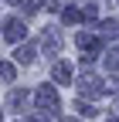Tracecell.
Segmentation results:
<instances>
[{"instance_id": "obj_12", "label": "cell", "mask_w": 119, "mask_h": 122, "mask_svg": "<svg viewBox=\"0 0 119 122\" xmlns=\"http://www.w3.org/2000/svg\"><path fill=\"white\" fill-rule=\"evenodd\" d=\"M65 122H78V119H65Z\"/></svg>"}, {"instance_id": "obj_7", "label": "cell", "mask_w": 119, "mask_h": 122, "mask_svg": "<svg viewBox=\"0 0 119 122\" xmlns=\"http://www.w3.org/2000/svg\"><path fill=\"white\" fill-rule=\"evenodd\" d=\"M24 102H27V92H21V88H14V92H10V105H14V109H21Z\"/></svg>"}, {"instance_id": "obj_1", "label": "cell", "mask_w": 119, "mask_h": 122, "mask_svg": "<svg viewBox=\"0 0 119 122\" xmlns=\"http://www.w3.org/2000/svg\"><path fill=\"white\" fill-rule=\"evenodd\" d=\"M38 105L44 112H54L58 109V92L51 88V85H44V88H38Z\"/></svg>"}, {"instance_id": "obj_9", "label": "cell", "mask_w": 119, "mask_h": 122, "mask_svg": "<svg viewBox=\"0 0 119 122\" xmlns=\"http://www.w3.org/2000/svg\"><path fill=\"white\" fill-rule=\"evenodd\" d=\"M106 68H109V71H119V48L106 54Z\"/></svg>"}, {"instance_id": "obj_6", "label": "cell", "mask_w": 119, "mask_h": 122, "mask_svg": "<svg viewBox=\"0 0 119 122\" xmlns=\"http://www.w3.org/2000/svg\"><path fill=\"white\" fill-rule=\"evenodd\" d=\"M99 30H102V37H119V24L116 20H102Z\"/></svg>"}, {"instance_id": "obj_11", "label": "cell", "mask_w": 119, "mask_h": 122, "mask_svg": "<svg viewBox=\"0 0 119 122\" xmlns=\"http://www.w3.org/2000/svg\"><path fill=\"white\" fill-rule=\"evenodd\" d=\"M61 17H65V24H75V20H78V7H65Z\"/></svg>"}, {"instance_id": "obj_8", "label": "cell", "mask_w": 119, "mask_h": 122, "mask_svg": "<svg viewBox=\"0 0 119 122\" xmlns=\"http://www.w3.org/2000/svg\"><path fill=\"white\" fill-rule=\"evenodd\" d=\"M0 81H14V65H7V61H0Z\"/></svg>"}, {"instance_id": "obj_4", "label": "cell", "mask_w": 119, "mask_h": 122, "mask_svg": "<svg viewBox=\"0 0 119 122\" xmlns=\"http://www.w3.org/2000/svg\"><path fill=\"white\" fill-rule=\"evenodd\" d=\"M24 30H27V27H24V20H17V17H14V20H7L4 37H7V41H21V37H24Z\"/></svg>"}, {"instance_id": "obj_13", "label": "cell", "mask_w": 119, "mask_h": 122, "mask_svg": "<svg viewBox=\"0 0 119 122\" xmlns=\"http://www.w3.org/2000/svg\"><path fill=\"white\" fill-rule=\"evenodd\" d=\"M109 122H116V119H109Z\"/></svg>"}, {"instance_id": "obj_2", "label": "cell", "mask_w": 119, "mask_h": 122, "mask_svg": "<svg viewBox=\"0 0 119 122\" xmlns=\"http://www.w3.org/2000/svg\"><path fill=\"white\" fill-rule=\"evenodd\" d=\"M78 92L85 98H95V95H102V85H99L95 75H85V78H78Z\"/></svg>"}, {"instance_id": "obj_5", "label": "cell", "mask_w": 119, "mask_h": 122, "mask_svg": "<svg viewBox=\"0 0 119 122\" xmlns=\"http://www.w3.org/2000/svg\"><path fill=\"white\" fill-rule=\"evenodd\" d=\"M14 58H17L21 65H31V61H34V48H31V44H24V48H17V54H14Z\"/></svg>"}, {"instance_id": "obj_10", "label": "cell", "mask_w": 119, "mask_h": 122, "mask_svg": "<svg viewBox=\"0 0 119 122\" xmlns=\"http://www.w3.org/2000/svg\"><path fill=\"white\" fill-rule=\"evenodd\" d=\"M58 44H61L58 34H51V27H48V34H44V48H48V51H58Z\"/></svg>"}, {"instance_id": "obj_3", "label": "cell", "mask_w": 119, "mask_h": 122, "mask_svg": "<svg viewBox=\"0 0 119 122\" xmlns=\"http://www.w3.org/2000/svg\"><path fill=\"white\" fill-rule=\"evenodd\" d=\"M51 75H54L58 85H68V81H71V65H68V61H58V65L51 68Z\"/></svg>"}]
</instances>
